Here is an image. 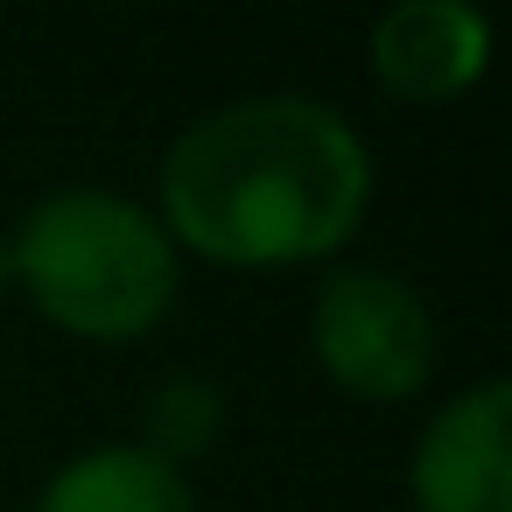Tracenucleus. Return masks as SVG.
Here are the masks:
<instances>
[{
    "label": "nucleus",
    "mask_w": 512,
    "mask_h": 512,
    "mask_svg": "<svg viewBox=\"0 0 512 512\" xmlns=\"http://www.w3.org/2000/svg\"><path fill=\"white\" fill-rule=\"evenodd\" d=\"M372 204V155L358 127L302 92H253L197 113L162 169L155 218L169 246L225 267L330 260Z\"/></svg>",
    "instance_id": "1"
},
{
    "label": "nucleus",
    "mask_w": 512,
    "mask_h": 512,
    "mask_svg": "<svg viewBox=\"0 0 512 512\" xmlns=\"http://www.w3.org/2000/svg\"><path fill=\"white\" fill-rule=\"evenodd\" d=\"M15 288L85 344H134L176 309V246L162 218L120 190H50L8 239Z\"/></svg>",
    "instance_id": "2"
},
{
    "label": "nucleus",
    "mask_w": 512,
    "mask_h": 512,
    "mask_svg": "<svg viewBox=\"0 0 512 512\" xmlns=\"http://www.w3.org/2000/svg\"><path fill=\"white\" fill-rule=\"evenodd\" d=\"M309 351L337 393L393 407L435 372V316L421 288L386 267H330L309 302Z\"/></svg>",
    "instance_id": "3"
},
{
    "label": "nucleus",
    "mask_w": 512,
    "mask_h": 512,
    "mask_svg": "<svg viewBox=\"0 0 512 512\" xmlns=\"http://www.w3.org/2000/svg\"><path fill=\"white\" fill-rule=\"evenodd\" d=\"M414 512H512V386L477 379L428 414L407 456Z\"/></svg>",
    "instance_id": "4"
},
{
    "label": "nucleus",
    "mask_w": 512,
    "mask_h": 512,
    "mask_svg": "<svg viewBox=\"0 0 512 512\" xmlns=\"http://www.w3.org/2000/svg\"><path fill=\"white\" fill-rule=\"evenodd\" d=\"M491 29L470 0H400L372 22V78L393 99L435 106L484 78Z\"/></svg>",
    "instance_id": "5"
},
{
    "label": "nucleus",
    "mask_w": 512,
    "mask_h": 512,
    "mask_svg": "<svg viewBox=\"0 0 512 512\" xmlns=\"http://www.w3.org/2000/svg\"><path fill=\"white\" fill-rule=\"evenodd\" d=\"M36 512H197L183 470L134 442H92L36 491Z\"/></svg>",
    "instance_id": "6"
},
{
    "label": "nucleus",
    "mask_w": 512,
    "mask_h": 512,
    "mask_svg": "<svg viewBox=\"0 0 512 512\" xmlns=\"http://www.w3.org/2000/svg\"><path fill=\"white\" fill-rule=\"evenodd\" d=\"M218 428H225V393L204 372H169L141 407V442L134 449H148L169 470H183L190 456H204L218 442Z\"/></svg>",
    "instance_id": "7"
},
{
    "label": "nucleus",
    "mask_w": 512,
    "mask_h": 512,
    "mask_svg": "<svg viewBox=\"0 0 512 512\" xmlns=\"http://www.w3.org/2000/svg\"><path fill=\"white\" fill-rule=\"evenodd\" d=\"M15 288V267H8V232H0V295Z\"/></svg>",
    "instance_id": "8"
}]
</instances>
